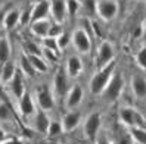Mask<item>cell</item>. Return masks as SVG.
I'll return each mask as SVG.
<instances>
[{"instance_id":"cell-1","label":"cell","mask_w":146,"mask_h":144,"mask_svg":"<svg viewBox=\"0 0 146 144\" xmlns=\"http://www.w3.org/2000/svg\"><path fill=\"white\" fill-rule=\"evenodd\" d=\"M115 68H117V62L112 60L106 66L98 69V72L94 74L93 78L90 80V91H92V94H102V93H104V90L106 88L108 82L111 81V78H112V75L115 72Z\"/></svg>"},{"instance_id":"cell-2","label":"cell","mask_w":146,"mask_h":144,"mask_svg":"<svg viewBox=\"0 0 146 144\" xmlns=\"http://www.w3.org/2000/svg\"><path fill=\"white\" fill-rule=\"evenodd\" d=\"M123 88H124V78H123L121 72L115 71L112 78H111V81L108 82L106 88L104 90V93H102V94H104V99L106 101H109V103H112V101L118 100V97L121 96Z\"/></svg>"},{"instance_id":"cell-3","label":"cell","mask_w":146,"mask_h":144,"mask_svg":"<svg viewBox=\"0 0 146 144\" xmlns=\"http://www.w3.org/2000/svg\"><path fill=\"white\" fill-rule=\"evenodd\" d=\"M119 119L121 122L127 126H130V128H143L146 130V122L145 119L142 118V115L134 110L131 107H123L121 110H119Z\"/></svg>"},{"instance_id":"cell-4","label":"cell","mask_w":146,"mask_h":144,"mask_svg":"<svg viewBox=\"0 0 146 144\" xmlns=\"http://www.w3.org/2000/svg\"><path fill=\"white\" fill-rule=\"evenodd\" d=\"M114 55H115V50L114 46L109 43V41H102L99 49H98V55H96V66L98 69L106 66L108 63H111L114 60Z\"/></svg>"},{"instance_id":"cell-5","label":"cell","mask_w":146,"mask_h":144,"mask_svg":"<svg viewBox=\"0 0 146 144\" xmlns=\"http://www.w3.org/2000/svg\"><path fill=\"white\" fill-rule=\"evenodd\" d=\"M71 41L74 47L78 50L80 53H89L90 49H92V41H90V36L87 34V31L78 28L72 32L71 36Z\"/></svg>"},{"instance_id":"cell-6","label":"cell","mask_w":146,"mask_h":144,"mask_svg":"<svg viewBox=\"0 0 146 144\" xmlns=\"http://www.w3.org/2000/svg\"><path fill=\"white\" fill-rule=\"evenodd\" d=\"M118 3L117 0H98V15L104 21L114 19L118 13Z\"/></svg>"},{"instance_id":"cell-7","label":"cell","mask_w":146,"mask_h":144,"mask_svg":"<svg viewBox=\"0 0 146 144\" xmlns=\"http://www.w3.org/2000/svg\"><path fill=\"white\" fill-rule=\"evenodd\" d=\"M100 124H102V116L99 113H92L87 118V121L84 124V132L89 140L96 141L99 135V130H100Z\"/></svg>"},{"instance_id":"cell-8","label":"cell","mask_w":146,"mask_h":144,"mask_svg":"<svg viewBox=\"0 0 146 144\" xmlns=\"http://www.w3.org/2000/svg\"><path fill=\"white\" fill-rule=\"evenodd\" d=\"M37 103H38L41 110H44V112L55 109V99H53L52 93H50V90L46 85L41 87L37 91Z\"/></svg>"},{"instance_id":"cell-9","label":"cell","mask_w":146,"mask_h":144,"mask_svg":"<svg viewBox=\"0 0 146 144\" xmlns=\"http://www.w3.org/2000/svg\"><path fill=\"white\" fill-rule=\"evenodd\" d=\"M50 11H52L53 19L56 21V24H62L65 21V18L68 16L66 0H52V3H50Z\"/></svg>"},{"instance_id":"cell-10","label":"cell","mask_w":146,"mask_h":144,"mask_svg":"<svg viewBox=\"0 0 146 144\" xmlns=\"http://www.w3.org/2000/svg\"><path fill=\"white\" fill-rule=\"evenodd\" d=\"M49 13H50V2L41 0V2H38L33 7V22L46 19L49 16Z\"/></svg>"},{"instance_id":"cell-11","label":"cell","mask_w":146,"mask_h":144,"mask_svg":"<svg viewBox=\"0 0 146 144\" xmlns=\"http://www.w3.org/2000/svg\"><path fill=\"white\" fill-rule=\"evenodd\" d=\"M81 100H83V88L80 85L71 87V90L66 94V107L74 109L81 103Z\"/></svg>"},{"instance_id":"cell-12","label":"cell","mask_w":146,"mask_h":144,"mask_svg":"<svg viewBox=\"0 0 146 144\" xmlns=\"http://www.w3.org/2000/svg\"><path fill=\"white\" fill-rule=\"evenodd\" d=\"M52 27V24H50L47 19H41V21H36V22H31V32L34 36L40 37L41 40L46 38L49 36V30Z\"/></svg>"},{"instance_id":"cell-13","label":"cell","mask_w":146,"mask_h":144,"mask_svg":"<svg viewBox=\"0 0 146 144\" xmlns=\"http://www.w3.org/2000/svg\"><path fill=\"white\" fill-rule=\"evenodd\" d=\"M83 71V62L78 56H71L68 57V62H66V74L70 77L75 78L78 77Z\"/></svg>"},{"instance_id":"cell-14","label":"cell","mask_w":146,"mask_h":144,"mask_svg":"<svg viewBox=\"0 0 146 144\" xmlns=\"http://www.w3.org/2000/svg\"><path fill=\"white\" fill-rule=\"evenodd\" d=\"M80 112H75V110H71V112H68L65 116H64V121H62V126H64V130L65 131H72L75 130L77 126H78L80 124Z\"/></svg>"},{"instance_id":"cell-15","label":"cell","mask_w":146,"mask_h":144,"mask_svg":"<svg viewBox=\"0 0 146 144\" xmlns=\"http://www.w3.org/2000/svg\"><path fill=\"white\" fill-rule=\"evenodd\" d=\"M19 109H21V113L24 116H31L36 112V107H34V100L33 96L30 93H25L22 96V99L19 100Z\"/></svg>"},{"instance_id":"cell-16","label":"cell","mask_w":146,"mask_h":144,"mask_svg":"<svg viewBox=\"0 0 146 144\" xmlns=\"http://www.w3.org/2000/svg\"><path fill=\"white\" fill-rule=\"evenodd\" d=\"M9 84H11V90H12V93H13V96H15L16 99H18V100H21V99H22V96L25 94V90H24L22 75H21V72H19V71H16L15 77L12 78V81H11Z\"/></svg>"},{"instance_id":"cell-17","label":"cell","mask_w":146,"mask_h":144,"mask_svg":"<svg viewBox=\"0 0 146 144\" xmlns=\"http://www.w3.org/2000/svg\"><path fill=\"white\" fill-rule=\"evenodd\" d=\"M49 116L46 115L44 110H38L36 113V118H34V128H36L38 132H47L49 131Z\"/></svg>"},{"instance_id":"cell-18","label":"cell","mask_w":146,"mask_h":144,"mask_svg":"<svg viewBox=\"0 0 146 144\" xmlns=\"http://www.w3.org/2000/svg\"><path fill=\"white\" fill-rule=\"evenodd\" d=\"M131 90L136 94V97H139V99L146 97V80L143 77H140V75L133 77V80H131Z\"/></svg>"},{"instance_id":"cell-19","label":"cell","mask_w":146,"mask_h":144,"mask_svg":"<svg viewBox=\"0 0 146 144\" xmlns=\"http://www.w3.org/2000/svg\"><path fill=\"white\" fill-rule=\"evenodd\" d=\"M55 91L59 96H64L66 90H68V81H66V75L64 74V71H58L55 75Z\"/></svg>"},{"instance_id":"cell-20","label":"cell","mask_w":146,"mask_h":144,"mask_svg":"<svg viewBox=\"0 0 146 144\" xmlns=\"http://www.w3.org/2000/svg\"><path fill=\"white\" fill-rule=\"evenodd\" d=\"M19 19H21V12H19V11H16V9L9 11V12L5 15V21H3L5 28H6V30L15 28L16 25H19Z\"/></svg>"},{"instance_id":"cell-21","label":"cell","mask_w":146,"mask_h":144,"mask_svg":"<svg viewBox=\"0 0 146 144\" xmlns=\"http://www.w3.org/2000/svg\"><path fill=\"white\" fill-rule=\"evenodd\" d=\"M18 69H15V65L9 60L2 65V69H0V80L2 82H11L12 78L15 77V74Z\"/></svg>"},{"instance_id":"cell-22","label":"cell","mask_w":146,"mask_h":144,"mask_svg":"<svg viewBox=\"0 0 146 144\" xmlns=\"http://www.w3.org/2000/svg\"><path fill=\"white\" fill-rule=\"evenodd\" d=\"M11 59V43L6 37L0 38V63H6Z\"/></svg>"},{"instance_id":"cell-23","label":"cell","mask_w":146,"mask_h":144,"mask_svg":"<svg viewBox=\"0 0 146 144\" xmlns=\"http://www.w3.org/2000/svg\"><path fill=\"white\" fill-rule=\"evenodd\" d=\"M28 59H30V62H31V65H33V68H34L36 72H47L49 66H47L46 60L41 56H28Z\"/></svg>"},{"instance_id":"cell-24","label":"cell","mask_w":146,"mask_h":144,"mask_svg":"<svg viewBox=\"0 0 146 144\" xmlns=\"http://www.w3.org/2000/svg\"><path fill=\"white\" fill-rule=\"evenodd\" d=\"M130 135L136 143L146 144V130H143V128H131Z\"/></svg>"},{"instance_id":"cell-25","label":"cell","mask_w":146,"mask_h":144,"mask_svg":"<svg viewBox=\"0 0 146 144\" xmlns=\"http://www.w3.org/2000/svg\"><path fill=\"white\" fill-rule=\"evenodd\" d=\"M24 49H25V55H28V56H41L43 55V50H40V47L36 43H33V41H27Z\"/></svg>"},{"instance_id":"cell-26","label":"cell","mask_w":146,"mask_h":144,"mask_svg":"<svg viewBox=\"0 0 146 144\" xmlns=\"http://www.w3.org/2000/svg\"><path fill=\"white\" fill-rule=\"evenodd\" d=\"M12 110H11V107L7 106L6 101H2L0 100V121H9L12 119Z\"/></svg>"},{"instance_id":"cell-27","label":"cell","mask_w":146,"mask_h":144,"mask_svg":"<svg viewBox=\"0 0 146 144\" xmlns=\"http://www.w3.org/2000/svg\"><path fill=\"white\" fill-rule=\"evenodd\" d=\"M21 66H22V71L27 75H30V77H34V75H36V71H34V68H33V65H31V62H30V59H28L27 55H22V57H21Z\"/></svg>"},{"instance_id":"cell-28","label":"cell","mask_w":146,"mask_h":144,"mask_svg":"<svg viewBox=\"0 0 146 144\" xmlns=\"http://www.w3.org/2000/svg\"><path fill=\"white\" fill-rule=\"evenodd\" d=\"M66 11L68 16H75V13L80 11V2L78 0H66Z\"/></svg>"},{"instance_id":"cell-29","label":"cell","mask_w":146,"mask_h":144,"mask_svg":"<svg viewBox=\"0 0 146 144\" xmlns=\"http://www.w3.org/2000/svg\"><path fill=\"white\" fill-rule=\"evenodd\" d=\"M43 47L44 49H49V50H53V52H59V46H58V40L56 38H52V37H46L43 38Z\"/></svg>"},{"instance_id":"cell-30","label":"cell","mask_w":146,"mask_h":144,"mask_svg":"<svg viewBox=\"0 0 146 144\" xmlns=\"http://www.w3.org/2000/svg\"><path fill=\"white\" fill-rule=\"evenodd\" d=\"M84 9L89 16L98 15V0H84Z\"/></svg>"},{"instance_id":"cell-31","label":"cell","mask_w":146,"mask_h":144,"mask_svg":"<svg viewBox=\"0 0 146 144\" xmlns=\"http://www.w3.org/2000/svg\"><path fill=\"white\" fill-rule=\"evenodd\" d=\"M58 46H59V50H62V49H65L68 44H70V41H71V36L68 32H62L61 36H59L58 38Z\"/></svg>"},{"instance_id":"cell-32","label":"cell","mask_w":146,"mask_h":144,"mask_svg":"<svg viewBox=\"0 0 146 144\" xmlns=\"http://www.w3.org/2000/svg\"><path fill=\"white\" fill-rule=\"evenodd\" d=\"M33 22V9H27L21 12V19H19V25H27Z\"/></svg>"},{"instance_id":"cell-33","label":"cell","mask_w":146,"mask_h":144,"mask_svg":"<svg viewBox=\"0 0 146 144\" xmlns=\"http://www.w3.org/2000/svg\"><path fill=\"white\" fill-rule=\"evenodd\" d=\"M136 60H137V65H139L142 69L146 71V47L140 49V52L136 56Z\"/></svg>"},{"instance_id":"cell-34","label":"cell","mask_w":146,"mask_h":144,"mask_svg":"<svg viewBox=\"0 0 146 144\" xmlns=\"http://www.w3.org/2000/svg\"><path fill=\"white\" fill-rule=\"evenodd\" d=\"M62 32H64V31H62L61 24H52V27H50V30H49V36H47V37L58 38V37L61 36Z\"/></svg>"},{"instance_id":"cell-35","label":"cell","mask_w":146,"mask_h":144,"mask_svg":"<svg viewBox=\"0 0 146 144\" xmlns=\"http://www.w3.org/2000/svg\"><path fill=\"white\" fill-rule=\"evenodd\" d=\"M62 130H64L62 124H59V122H50L47 134H50V135H58V134L62 132Z\"/></svg>"},{"instance_id":"cell-36","label":"cell","mask_w":146,"mask_h":144,"mask_svg":"<svg viewBox=\"0 0 146 144\" xmlns=\"http://www.w3.org/2000/svg\"><path fill=\"white\" fill-rule=\"evenodd\" d=\"M43 55L46 56L47 60L58 62V53H56V52H53V50H49V49H44V47H43Z\"/></svg>"},{"instance_id":"cell-37","label":"cell","mask_w":146,"mask_h":144,"mask_svg":"<svg viewBox=\"0 0 146 144\" xmlns=\"http://www.w3.org/2000/svg\"><path fill=\"white\" fill-rule=\"evenodd\" d=\"M115 143L117 144H133L131 143V135L128 137V135H125V134H118Z\"/></svg>"},{"instance_id":"cell-38","label":"cell","mask_w":146,"mask_h":144,"mask_svg":"<svg viewBox=\"0 0 146 144\" xmlns=\"http://www.w3.org/2000/svg\"><path fill=\"white\" fill-rule=\"evenodd\" d=\"M96 144H112V141H109V138L106 137L105 134H100V135H98V138H96Z\"/></svg>"},{"instance_id":"cell-39","label":"cell","mask_w":146,"mask_h":144,"mask_svg":"<svg viewBox=\"0 0 146 144\" xmlns=\"http://www.w3.org/2000/svg\"><path fill=\"white\" fill-rule=\"evenodd\" d=\"M0 100L6 101V93H5V88L2 85V80H0Z\"/></svg>"},{"instance_id":"cell-40","label":"cell","mask_w":146,"mask_h":144,"mask_svg":"<svg viewBox=\"0 0 146 144\" xmlns=\"http://www.w3.org/2000/svg\"><path fill=\"white\" fill-rule=\"evenodd\" d=\"M2 144H24V143L19 141V140H16V138H11V140H6V141L2 143Z\"/></svg>"},{"instance_id":"cell-41","label":"cell","mask_w":146,"mask_h":144,"mask_svg":"<svg viewBox=\"0 0 146 144\" xmlns=\"http://www.w3.org/2000/svg\"><path fill=\"white\" fill-rule=\"evenodd\" d=\"M5 141H6V132H5L2 128H0V144L5 143Z\"/></svg>"},{"instance_id":"cell-42","label":"cell","mask_w":146,"mask_h":144,"mask_svg":"<svg viewBox=\"0 0 146 144\" xmlns=\"http://www.w3.org/2000/svg\"><path fill=\"white\" fill-rule=\"evenodd\" d=\"M5 12H0V25H3V21H5Z\"/></svg>"}]
</instances>
